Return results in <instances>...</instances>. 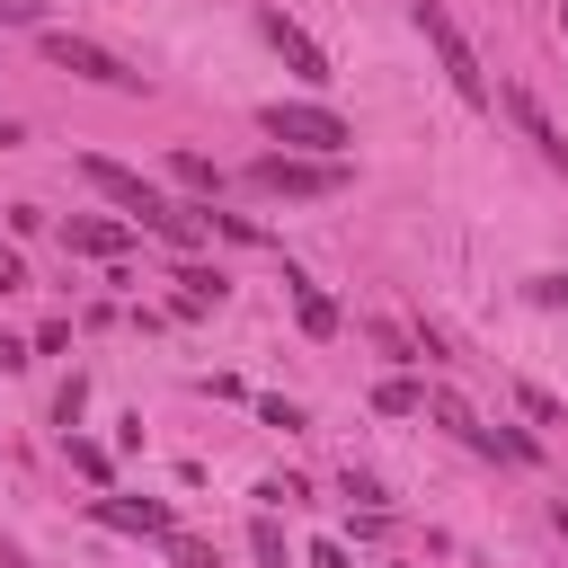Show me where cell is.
Wrapping results in <instances>:
<instances>
[{"mask_svg": "<svg viewBox=\"0 0 568 568\" xmlns=\"http://www.w3.org/2000/svg\"><path fill=\"white\" fill-rule=\"evenodd\" d=\"M80 178L133 222V231H151V240H169V248H204V213H186V204H169L151 178H133L124 160H106V151H80Z\"/></svg>", "mask_w": 568, "mask_h": 568, "instance_id": "obj_1", "label": "cell"}, {"mask_svg": "<svg viewBox=\"0 0 568 568\" xmlns=\"http://www.w3.org/2000/svg\"><path fill=\"white\" fill-rule=\"evenodd\" d=\"M257 124H266L284 151H302V160H346V142H355V124H346L337 106H320V98H275Z\"/></svg>", "mask_w": 568, "mask_h": 568, "instance_id": "obj_2", "label": "cell"}, {"mask_svg": "<svg viewBox=\"0 0 568 568\" xmlns=\"http://www.w3.org/2000/svg\"><path fill=\"white\" fill-rule=\"evenodd\" d=\"M408 18H417V36L435 44V62H444V80H453V89H462L470 106H488L497 89H488V71H479V53H470V36L453 27V9H444V0H408Z\"/></svg>", "mask_w": 568, "mask_h": 568, "instance_id": "obj_3", "label": "cell"}, {"mask_svg": "<svg viewBox=\"0 0 568 568\" xmlns=\"http://www.w3.org/2000/svg\"><path fill=\"white\" fill-rule=\"evenodd\" d=\"M248 186H257V195H284V204H311V195H346V160L257 151V160H248Z\"/></svg>", "mask_w": 568, "mask_h": 568, "instance_id": "obj_4", "label": "cell"}, {"mask_svg": "<svg viewBox=\"0 0 568 568\" xmlns=\"http://www.w3.org/2000/svg\"><path fill=\"white\" fill-rule=\"evenodd\" d=\"M36 53H44L53 71L89 80V89H142V71H133V62H115L98 36H71V27H36Z\"/></svg>", "mask_w": 568, "mask_h": 568, "instance_id": "obj_5", "label": "cell"}, {"mask_svg": "<svg viewBox=\"0 0 568 568\" xmlns=\"http://www.w3.org/2000/svg\"><path fill=\"white\" fill-rule=\"evenodd\" d=\"M257 27H266V44L293 62V80H311V89H328L337 71H328V53H320V36L302 27V18H284V9H257Z\"/></svg>", "mask_w": 568, "mask_h": 568, "instance_id": "obj_6", "label": "cell"}, {"mask_svg": "<svg viewBox=\"0 0 568 568\" xmlns=\"http://www.w3.org/2000/svg\"><path fill=\"white\" fill-rule=\"evenodd\" d=\"M506 115H515V124H524V142H532V151H541V160H550V169H568V133H559V124H550V106H541V98H532V89H524V80H515V89H506Z\"/></svg>", "mask_w": 568, "mask_h": 568, "instance_id": "obj_7", "label": "cell"}, {"mask_svg": "<svg viewBox=\"0 0 568 568\" xmlns=\"http://www.w3.org/2000/svg\"><path fill=\"white\" fill-rule=\"evenodd\" d=\"M62 248H80V257H124V248H133V222H115V213H71V222H62Z\"/></svg>", "mask_w": 568, "mask_h": 568, "instance_id": "obj_8", "label": "cell"}, {"mask_svg": "<svg viewBox=\"0 0 568 568\" xmlns=\"http://www.w3.org/2000/svg\"><path fill=\"white\" fill-rule=\"evenodd\" d=\"M89 515H98L106 532H151V541H160V532H178V515H169L160 497H98Z\"/></svg>", "mask_w": 568, "mask_h": 568, "instance_id": "obj_9", "label": "cell"}, {"mask_svg": "<svg viewBox=\"0 0 568 568\" xmlns=\"http://www.w3.org/2000/svg\"><path fill=\"white\" fill-rule=\"evenodd\" d=\"M284 293H293V320H302V337H337V302H328L311 275H293V266H284Z\"/></svg>", "mask_w": 568, "mask_h": 568, "instance_id": "obj_10", "label": "cell"}, {"mask_svg": "<svg viewBox=\"0 0 568 568\" xmlns=\"http://www.w3.org/2000/svg\"><path fill=\"white\" fill-rule=\"evenodd\" d=\"M169 178H178V186H186V195H204V204H213V195H222V169H213V160H204V151H186V142H178V151H169Z\"/></svg>", "mask_w": 568, "mask_h": 568, "instance_id": "obj_11", "label": "cell"}, {"mask_svg": "<svg viewBox=\"0 0 568 568\" xmlns=\"http://www.w3.org/2000/svg\"><path fill=\"white\" fill-rule=\"evenodd\" d=\"M178 311H186V320H195V311H222V275H213V266H186V275H178Z\"/></svg>", "mask_w": 568, "mask_h": 568, "instance_id": "obj_12", "label": "cell"}, {"mask_svg": "<svg viewBox=\"0 0 568 568\" xmlns=\"http://www.w3.org/2000/svg\"><path fill=\"white\" fill-rule=\"evenodd\" d=\"M373 408H382V417H417V408H426V390H417L408 373H390V382H373Z\"/></svg>", "mask_w": 568, "mask_h": 568, "instance_id": "obj_13", "label": "cell"}, {"mask_svg": "<svg viewBox=\"0 0 568 568\" xmlns=\"http://www.w3.org/2000/svg\"><path fill=\"white\" fill-rule=\"evenodd\" d=\"M426 408H435V426H453L462 444H479V435H488V426H479V417H470V408H462L453 390H426Z\"/></svg>", "mask_w": 568, "mask_h": 568, "instance_id": "obj_14", "label": "cell"}, {"mask_svg": "<svg viewBox=\"0 0 568 568\" xmlns=\"http://www.w3.org/2000/svg\"><path fill=\"white\" fill-rule=\"evenodd\" d=\"M373 346H382L390 364H417V337H408V328H390V320H373Z\"/></svg>", "mask_w": 568, "mask_h": 568, "instance_id": "obj_15", "label": "cell"}, {"mask_svg": "<svg viewBox=\"0 0 568 568\" xmlns=\"http://www.w3.org/2000/svg\"><path fill=\"white\" fill-rule=\"evenodd\" d=\"M515 399H524V417H532V426H559V417H568V408H559V399H550V390H541V382H524V390H515Z\"/></svg>", "mask_w": 568, "mask_h": 568, "instance_id": "obj_16", "label": "cell"}, {"mask_svg": "<svg viewBox=\"0 0 568 568\" xmlns=\"http://www.w3.org/2000/svg\"><path fill=\"white\" fill-rule=\"evenodd\" d=\"M160 541H169L178 568H213V541H195V532H160Z\"/></svg>", "mask_w": 568, "mask_h": 568, "instance_id": "obj_17", "label": "cell"}, {"mask_svg": "<svg viewBox=\"0 0 568 568\" xmlns=\"http://www.w3.org/2000/svg\"><path fill=\"white\" fill-rule=\"evenodd\" d=\"M71 470H80V479H106V453H98L89 435H71Z\"/></svg>", "mask_w": 568, "mask_h": 568, "instance_id": "obj_18", "label": "cell"}, {"mask_svg": "<svg viewBox=\"0 0 568 568\" xmlns=\"http://www.w3.org/2000/svg\"><path fill=\"white\" fill-rule=\"evenodd\" d=\"M248 550H257V559H266V568H284V532H275V524H266V515H257V532H248Z\"/></svg>", "mask_w": 568, "mask_h": 568, "instance_id": "obj_19", "label": "cell"}, {"mask_svg": "<svg viewBox=\"0 0 568 568\" xmlns=\"http://www.w3.org/2000/svg\"><path fill=\"white\" fill-rule=\"evenodd\" d=\"M257 417H266V426H284V435H293V426H311V417H302L293 399H257Z\"/></svg>", "mask_w": 568, "mask_h": 568, "instance_id": "obj_20", "label": "cell"}, {"mask_svg": "<svg viewBox=\"0 0 568 568\" xmlns=\"http://www.w3.org/2000/svg\"><path fill=\"white\" fill-rule=\"evenodd\" d=\"M311 568H355V559H346V541H320V550H311Z\"/></svg>", "mask_w": 568, "mask_h": 568, "instance_id": "obj_21", "label": "cell"}, {"mask_svg": "<svg viewBox=\"0 0 568 568\" xmlns=\"http://www.w3.org/2000/svg\"><path fill=\"white\" fill-rule=\"evenodd\" d=\"M0 27H36V0H0Z\"/></svg>", "mask_w": 568, "mask_h": 568, "instance_id": "obj_22", "label": "cell"}, {"mask_svg": "<svg viewBox=\"0 0 568 568\" xmlns=\"http://www.w3.org/2000/svg\"><path fill=\"white\" fill-rule=\"evenodd\" d=\"M532 302H568V275H532Z\"/></svg>", "mask_w": 568, "mask_h": 568, "instance_id": "obj_23", "label": "cell"}, {"mask_svg": "<svg viewBox=\"0 0 568 568\" xmlns=\"http://www.w3.org/2000/svg\"><path fill=\"white\" fill-rule=\"evenodd\" d=\"M18 142H27V133H18V115H0V151H18Z\"/></svg>", "mask_w": 568, "mask_h": 568, "instance_id": "obj_24", "label": "cell"}, {"mask_svg": "<svg viewBox=\"0 0 568 568\" xmlns=\"http://www.w3.org/2000/svg\"><path fill=\"white\" fill-rule=\"evenodd\" d=\"M559 36H568V0H559Z\"/></svg>", "mask_w": 568, "mask_h": 568, "instance_id": "obj_25", "label": "cell"}]
</instances>
